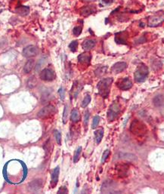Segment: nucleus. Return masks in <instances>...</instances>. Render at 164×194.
Returning <instances> with one entry per match:
<instances>
[{
    "instance_id": "1",
    "label": "nucleus",
    "mask_w": 164,
    "mask_h": 194,
    "mask_svg": "<svg viewBox=\"0 0 164 194\" xmlns=\"http://www.w3.org/2000/svg\"><path fill=\"white\" fill-rule=\"evenodd\" d=\"M113 82L112 78H106L101 80L98 83L97 88L98 90V93L102 97H107L110 93V89Z\"/></svg>"
},
{
    "instance_id": "2",
    "label": "nucleus",
    "mask_w": 164,
    "mask_h": 194,
    "mask_svg": "<svg viewBox=\"0 0 164 194\" xmlns=\"http://www.w3.org/2000/svg\"><path fill=\"white\" fill-rule=\"evenodd\" d=\"M148 73H149V71H148V67H146L144 64L140 65L134 73L135 80L138 82H145L147 77H148Z\"/></svg>"
},
{
    "instance_id": "3",
    "label": "nucleus",
    "mask_w": 164,
    "mask_h": 194,
    "mask_svg": "<svg viewBox=\"0 0 164 194\" xmlns=\"http://www.w3.org/2000/svg\"><path fill=\"white\" fill-rule=\"evenodd\" d=\"M130 131L134 135H138V136H143L146 133V128H145V125L136 119L132 123L130 126Z\"/></svg>"
},
{
    "instance_id": "4",
    "label": "nucleus",
    "mask_w": 164,
    "mask_h": 194,
    "mask_svg": "<svg viewBox=\"0 0 164 194\" xmlns=\"http://www.w3.org/2000/svg\"><path fill=\"white\" fill-rule=\"evenodd\" d=\"M55 111L56 109L54 106L47 105L39 111V113H37V116H38L39 118H41V119H45V118L52 116L55 113Z\"/></svg>"
},
{
    "instance_id": "5",
    "label": "nucleus",
    "mask_w": 164,
    "mask_h": 194,
    "mask_svg": "<svg viewBox=\"0 0 164 194\" xmlns=\"http://www.w3.org/2000/svg\"><path fill=\"white\" fill-rule=\"evenodd\" d=\"M120 112V107L119 105L117 103H114L109 108V110L107 112V118L109 121H114L117 117L118 114Z\"/></svg>"
},
{
    "instance_id": "6",
    "label": "nucleus",
    "mask_w": 164,
    "mask_h": 194,
    "mask_svg": "<svg viewBox=\"0 0 164 194\" xmlns=\"http://www.w3.org/2000/svg\"><path fill=\"white\" fill-rule=\"evenodd\" d=\"M164 21V15H157L148 18V26L151 27H158Z\"/></svg>"
},
{
    "instance_id": "7",
    "label": "nucleus",
    "mask_w": 164,
    "mask_h": 194,
    "mask_svg": "<svg viewBox=\"0 0 164 194\" xmlns=\"http://www.w3.org/2000/svg\"><path fill=\"white\" fill-rule=\"evenodd\" d=\"M40 78L42 80L46 82H51L54 80L55 78V74H54V71H52L50 69H44L42 70L40 73Z\"/></svg>"
},
{
    "instance_id": "8",
    "label": "nucleus",
    "mask_w": 164,
    "mask_h": 194,
    "mask_svg": "<svg viewBox=\"0 0 164 194\" xmlns=\"http://www.w3.org/2000/svg\"><path fill=\"white\" fill-rule=\"evenodd\" d=\"M39 53V50L37 47L34 45H29L25 48L23 51V55L25 58H33L37 55Z\"/></svg>"
},
{
    "instance_id": "9",
    "label": "nucleus",
    "mask_w": 164,
    "mask_h": 194,
    "mask_svg": "<svg viewBox=\"0 0 164 194\" xmlns=\"http://www.w3.org/2000/svg\"><path fill=\"white\" fill-rule=\"evenodd\" d=\"M42 186V181L40 179L34 180V181H31L30 183H28V190L32 192V193H35L40 190Z\"/></svg>"
},
{
    "instance_id": "10",
    "label": "nucleus",
    "mask_w": 164,
    "mask_h": 194,
    "mask_svg": "<svg viewBox=\"0 0 164 194\" xmlns=\"http://www.w3.org/2000/svg\"><path fill=\"white\" fill-rule=\"evenodd\" d=\"M117 85H118V87L121 89V90L126 91L132 88V82L131 80H129V78H124L123 79V80H121L119 82H118Z\"/></svg>"
},
{
    "instance_id": "11",
    "label": "nucleus",
    "mask_w": 164,
    "mask_h": 194,
    "mask_svg": "<svg viewBox=\"0 0 164 194\" xmlns=\"http://www.w3.org/2000/svg\"><path fill=\"white\" fill-rule=\"evenodd\" d=\"M127 67V64L125 62H118L116 63L114 66L112 67V72L115 74H117V73H121L123 70Z\"/></svg>"
},
{
    "instance_id": "12",
    "label": "nucleus",
    "mask_w": 164,
    "mask_h": 194,
    "mask_svg": "<svg viewBox=\"0 0 164 194\" xmlns=\"http://www.w3.org/2000/svg\"><path fill=\"white\" fill-rule=\"evenodd\" d=\"M96 11V8L94 6H86L83 7V8L80 9V14H81L83 16H88L91 14L94 13Z\"/></svg>"
},
{
    "instance_id": "13",
    "label": "nucleus",
    "mask_w": 164,
    "mask_h": 194,
    "mask_svg": "<svg viewBox=\"0 0 164 194\" xmlns=\"http://www.w3.org/2000/svg\"><path fill=\"white\" fill-rule=\"evenodd\" d=\"M92 56L89 53H83L78 56V61L80 63H83V64H88L91 61Z\"/></svg>"
},
{
    "instance_id": "14",
    "label": "nucleus",
    "mask_w": 164,
    "mask_h": 194,
    "mask_svg": "<svg viewBox=\"0 0 164 194\" xmlns=\"http://www.w3.org/2000/svg\"><path fill=\"white\" fill-rule=\"evenodd\" d=\"M59 172H60V169L59 167H56L55 169L53 171L52 175V181H51V184L52 187H55L57 185L58 181V177H59Z\"/></svg>"
},
{
    "instance_id": "15",
    "label": "nucleus",
    "mask_w": 164,
    "mask_h": 194,
    "mask_svg": "<svg viewBox=\"0 0 164 194\" xmlns=\"http://www.w3.org/2000/svg\"><path fill=\"white\" fill-rule=\"evenodd\" d=\"M153 104L157 107H160V106H163L164 104L163 96L162 94H158V95L155 96L153 99Z\"/></svg>"
},
{
    "instance_id": "16",
    "label": "nucleus",
    "mask_w": 164,
    "mask_h": 194,
    "mask_svg": "<svg viewBox=\"0 0 164 194\" xmlns=\"http://www.w3.org/2000/svg\"><path fill=\"white\" fill-rule=\"evenodd\" d=\"M95 40H92V39H88V40L85 41L83 44V48L85 50L88 51V50H91L92 49H93L95 46Z\"/></svg>"
},
{
    "instance_id": "17",
    "label": "nucleus",
    "mask_w": 164,
    "mask_h": 194,
    "mask_svg": "<svg viewBox=\"0 0 164 194\" xmlns=\"http://www.w3.org/2000/svg\"><path fill=\"white\" fill-rule=\"evenodd\" d=\"M34 64H35V62H34L33 60H29V61L26 63V64H25L24 67V72L25 73H30L31 70H33Z\"/></svg>"
},
{
    "instance_id": "18",
    "label": "nucleus",
    "mask_w": 164,
    "mask_h": 194,
    "mask_svg": "<svg viewBox=\"0 0 164 194\" xmlns=\"http://www.w3.org/2000/svg\"><path fill=\"white\" fill-rule=\"evenodd\" d=\"M71 121L73 122V123H77V122L80 121V115L78 110L74 109L73 110L72 112H71Z\"/></svg>"
},
{
    "instance_id": "19",
    "label": "nucleus",
    "mask_w": 164,
    "mask_h": 194,
    "mask_svg": "<svg viewBox=\"0 0 164 194\" xmlns=\"http://www.w3.org/2000/svg\"><path fill=\"white\" fill-rule=\"evenodd\" d=\"M16 11H17V13L20 14V15H27V14L30 12V8L27 6H21L17 8Z\"/></svg>"
},
{
    "instance_id": "20",
    "label": "nucleus",
    "mask_w": 164,
    "mask_h": 194,
    "mask_svg": "<svg viewBox=\"0 0 164 194\" xmlns=\"http://www.w3.org/2000/svg\"><path fill=\"white\" fill-rule=\"evenodd\" d=\"M119 158H122V159H126L127 160H136L137 158L135 155L131 153H120L119 154Z\"/></svg>"
},
{
    "instance_id": "21",
    "label": "nucleus",
    "mask_w": 164,
    "mask_h": 194,
    "mask_svg": "<svg viewBox=\"0 0 164 194\" xmlns=\"http://www.w3.org/2000/svg\"><path fill=\"white\" fill-rule=\"evenodd\" d=\"M95 140H96V143L99 144L101 141L102 138L104 136V131L103 129H98L97 131H95Z\"/></svg>"
},
{
    "instance_id": "22",
    "label": "nucleus",
    "mask_w": 164,
    "mask_h": 194,
    "mask_svg": "<svg viewBox=\"0 0 164 194\" xmlns=\"http://www.w3.org/2000/svg\"><path fill=\"white\" fill-rule=\"evenodd\" d=\"M107 67H99L95 71V75L98 77L102 76L103 75H105L106 73V71H107Z\"/></svg>"
},
{
    "instance_id": "23",
    "label": "nucleus",
    "mask_w": 164,
    "mask_h": 194,
    "mask_svg": "<svg viewBox=\"0 0 164 194\" xmlns=\"http://www.w3.org/2000/svg\"><path fill=\"white\" fill-rule=\"evenodd\" d=\"M81 151H82V147H79L77 148V150H76V152H75L74 157H73V162H74V163L77 162L78 161H79L80 154H81Z\"/></svg>"
},
{
    "instance_id": "24",
    "label": "nucleus",
    "mask_w": 164,
    "mask_h": 194,
    "mask_svg": "<svg viewBox=\"0 0 164 194\" xmlns=\"http://www.w3.org/2000/svg\"><path fill=\"white\" fill-rule=\"evenodd\" d=\"M37 80H36L35 77L32 76L31 78H30L28 80V81H27V86L30 87V88H33L34 86L36 85V84H37Z\"/></svg>"
},
{
    "instance_id": "25",
    "label": "nucleus",
    "mask_w": 164,
    "mask_h": 194,
    "mask_svg": "<svg viewBox=\"0 0 164 194\" xmlns=\"http://www.w3.org/2000/svg\"><path fill=\"white\" fill-rule=\"evenodd\" d=\"M90 101H91V97H90L89 95H86L85 97V98L83 99V102H82V107H86L88 105V104L90 103Z\"/></svg>"
},
{
    "instance_id": "26",
    "label": "nucleus",
    "mask_w": 164,
    "mask_h": 194,
    "mask_svg": "<svg viewBox=\"0 0 164 194\" xmlns=\"http://www.w3.org/2000/svg\"><path fill=\"white\" fill-rule=\"evenodd\" d=\"M54 138H55L56 142H57V143L58 144H61V133H60V131H58V130H54Z\"/></svg>"
},
{
    "instance_id": "27",
    "label": "nucleus",
    "mask_w": 164,
    "mask_h": 194,
    "mask_svg": "<svg viewBox=\"0 0 164 194\" xmlns=\"http://www.w3.org/2000/svg\"><path fill=\"white\" fill-rule=\"evenodd\" d=\"M78 47V42L77 41H73L71 44L69 45V48L71 49V51L75 52L76 51V49Z\"/></svg>"
},
{
    "instance_id": "28",
    "label": "nucleus",
    "mask_w": 164,
    "mask_h": 194,
    "mask_svg": "<svg viewBox=\"0 0 164 194\" xmlns=\"http://www.w3.org/2000/svg\"><path fill=\"white\" fill-rule=\"evenodd\" d=\"M67 115H68V106H64V113H63V123L65 124L67 123Z\"/></svg>"
},
{
    "instance_id": "29",
    "label": "nucleus",
    "mask_w": 164,
    "mask_h": 194,
    "mask_svg": "<svg viewBox=\"0 0 164 194\" xmlns=\"http://www.w3.org/2000/svg\"><path fill=\"white\" fill-rule=\"evenodd\" d=\"M99 121H100V118L99 116H96L93 118V121H92V128H95L97 126H98L99 124Z\"/></svg>"
},
{
    "instance_id": "30",
    "label": "nucleus",
    "mask_w": 164,
    "mask_h": 194,
    "mask_svg": "<svg viewBox=\"0 0 164 194\" xmlns=\"http://www.w3.org/2000/svg\"><path fill=\"white\" fill-rule=\"evenodd\" d=\"M81 32H82V28L80 27H74V28H73V35L76 36V37H78V36H80Z\"/></svg>"
},
{
    "instance_id": "31",
    "label": "nucleus",
    "mask_w": 164,
    "mask_h": 194,
    "mask_svg": "<svg viewBox=\"0 0 164 194\" xmlns=\"http://www.w3.org/2000/svg\"><path fill=\"white\" fill-rule=\"evenodd\" d=\"M109 154H110V150H106L105 152H104L103 155H102V157H101V162L102 163H105L106 159H107V158L108 157Z\"/></svg>"
},
{
    "instance_id": "32",
    "label": "nucleus",
    "mask_w": 164,
    "mask_h": 194,
    "mask_svg": "<svg viewBox=\"0 0 164 194\" xmlns=\"http://www.w3.org/2000/svg\"><path fill=\"white\" fill-rule=\"evenodd\" d=\"M45 59H44V58H42V59L40 60L39 63H37V66H36V70H37V71H39V70H40V69L41 68V66H42V65L44 63H45Z\"/></svg>"
},
{
    "instance_id": "33",
    "label": "nucleus",
    "mask_w": 164,
    "mask_h": 194,
    "mask_svg": "<svg viewBox=\"0 0 164 194\" xmlns=\"http://www.w3.org/2000/svg\"><path fill=\"white\" fill-rule=\"evenodd\" d=\"M88 119H89V113H88V111H86L85 113V116H84V125H88Z\"/></svg>"
},
{
    "instance_id": "34",
    "label": "nucleus",
    "mask_w": 164,
    "mask_h": 194,
    "mask_svg": "<svg viewBox=\"0 0 164 194\" xmlns=\"http://www.w3.org/2000/svg\"><path fill=\"white\" fill-rule=\"evenodd\" d=\"M68 190L65 187H61V188L59 189V190L58 191V193H67Z\"/></svg>"
},
{
    "instance_id": "35",
    "label": "nucleus",
    "mask_w": 164,
    "mask_h": 194,
    "mask_svg": "<svg viewBox=\"0 0 164 194\" xmlns=\"http://www.w3.org/2000/svg\"><path fill=\"white\" fill-rule=\"evenodd\" d=\"M58 92H59L60 97H61V100H64V89H63V88H60Z\"/></svg>"
},
{
    "instance_id": "36",
    "label": "nucleus",
    "mask_w": 164,
    "mask_h": 194,
    "mask_svg": "<svg viewBox=\"0 0 164 194\" xmlns=\"http://www.w3.org/2000/svg\"><path fill=\"white\" fill-rule=\"evenodd\" d=\"M102 2L105 4H110V3L113 2V0H102Z\"/></svg>"
},
{
    "instance_id": "37",
    "label": "nucleus",
    "mask_w": 164,
    "mask_h": 194,
    "mask_svg": "<svg viewBox=\"0 0 164 194\" xmlns=\"http://www.w3.org/2000/svg\"><path fill=\"white\" fill-rule=\"evenodd\" d=\"M83 2H93L95 0H83Z\"/></svg>"
},
{
    "instance_id": "38",
    "label": "nucleus",
    "mask_w": 164,
    "mask_h": 194,
    "mask_svg": "<svg viewBox=\"0 0 164 194\" xmlns=\"http://www.w3.org/2000/svg\"><path fill=\"white\" fill-rule=\"evenodd\" d=\"M25 1H26V0H25Z\"/></svg>"
}]
</instances>
